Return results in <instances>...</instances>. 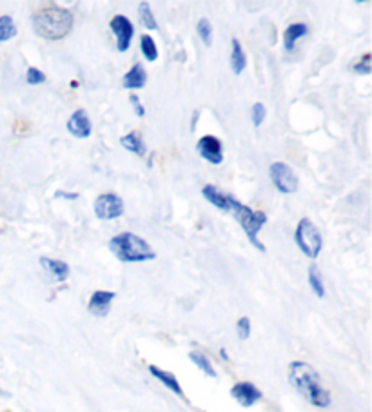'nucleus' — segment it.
I'll use <instances>...</instances> for the list:
<instances>
[{
    "label": "nucleus",
    "mask_w": 372,
    "mask_h": 412,
    "mask_svg": "<svg viewBox=\"0 0 372 412\" xmlns=\"http://www.w3.org/2000/svg\"><path fill=\"white\" fill-rule=\"evenodd\" d=\"M229 64L235 74H242L245 68H247V55H245L244 47H242L238 38H233V40H231Z\"/></svg>",
    "instance_id": "obj_18"
},
{
    "label": "nucleus",
    "mask_w": 372,
    "mask_h": 412,
    "mask_svg": "<svg viewBox=\"0 0 372 412\" xmlns=\"http://www.w3.org/2000/svg\"><path fill=\"white\" fill-rule=\"evenodd\" d=\"M140 52H142L146 62L158 61V46L151 35H142V37H140Z\"/></svg>",
    "instance_id": "obj_21"
},
{
    "label": "nucleus",
    "mask_w": 372,
    "mask_h": 412,
    "mask_svg": "<svg viewBox=\"0 0 372 412\" xmlns=\"http://www.w3.org/2000/svg\"><path fill=\"white\" fill-rule=\"evenodd\" d=\"M138 17H140V22L144 24V28L149 29V31H157L158 24L149 2H140L138 4Z\"/></svg>",
    "instance_id": "obj_22"
},
{
    "label": "nucleus",
    "mask_w": 372,
    "mask_h": 412,
    "mask_svg": "<svg viewBox=\"0 0 372 412\" xmlns=\"http://www.w3.org/2000/svg\"><path fill=\"white\" fill-rule=\"evenodd\" d=\"M65 127H68V131L73 134L75 138H80V140L89 138L93 133V124L91 120H89L88 113L84 111V109H77V111H73V115L68 118Z\"/></svg>",
    "instance_id": "obj_11"
},
{
    "label": "nucleus",
    "mask_w": 372,
    "mask_h": 412,
    "mask_svg": "<svg viewBox=\"0 0 372 412\" xmlns=\"http://www.w3.org/2000/svg\"><path fill=\"white\" fill-rule=\"evenodd\" d=\"M309 33V26L305 22H293L284 29V49L287 53H293L296 47V42L304 38Z\"/></svg>",
    "instance_id": "obj_16"
},
{
    "label": "nucleus",
    "mask_w": 372,
    "mask_h": 412,
    "mask_svg": "<svg viewBox=\"0 0 372 412\" xmlns=\"http://www.w3.org/2000/svg\"><path fill=\"white\" fill-rule=\"evenodd\" d=\"M236 334H238L240 340H247L251 336V319L247 316H242L236 322Z\"/></svg>",
    "instance_id": "obj_29"
},
{
    "label": "nucleus",
    "mask_w": 372,
    "mask_h": 412,
    "mask_svg": "<svg viewBox=\"0 0 372 412\" xmlns=\"http://www.w3.org/2000/svg\"><path fill=\"white\" fill-rule=\"evenodd\" d=\"M120 145L129 151V153L137 154V157H144L147 153V148L144 144L142 136L137 133V131H131V133L124 134L122 138H120Z\"/></svg>",
    "instance_id": "obj_19"
},
{
    "label": "nucleus",
    "mask_w": 372,
    "mask_h": 412,
    "mask_svg": "<svg viewBox=\"0 0 372 412\" xmlns=\"http://www.w3.org/2000/svg\"><path fill=\"white\" fill-rule=\"evenodd\" d=\"M42 269L49 274L51 278L55 280V282H65L69 276V265L65 264L64 260H56L51 258V256H42L40 260Z\"/></svg>",
    "instance_id": "obj_14"
},
{
    "label": "nucleus",
    "mask_w": 372,
    "mask_h": 412,
    "mask_svg": "<svg viewBox=\"0 0 372 412\" xmlns=\"http://www.w3.org/2000/svg\"><path fill=\"white\" fill-rule=\"evenodd\" d=\"M196 33H198V38L206 44L207 47L211 46V40H212V24L209 22V19H206V17H202V19H198L196 22Z\"/></svg>",
    "instance_id": "obj_26"
},
{
    "label": "nucleus",
    "mask_w": 372,
    "mask_h": 412,
    "mask_svg": "<svg viewBox=\"0 0 372 412\" xmlns=\"http://www.w3.org/2000/svg\"><path fill=\"white\" fill-rule=\"evenodd\" d=\"M287 376H289V383L293 385L294 390L313 407H331V393L323 387L318 371L313 365H309L307 361H290Z\"/></svg>",
    "instance_id": "obj_1"
},
{
    "label": "nucleus",
    "mask_w": 372,
    "mask_h": 412,
    "mask_svg": "<svg viewBox=\"0 0 372 412\" xmlns=\"http://www.w3.org/2000/svg\"><path fill=\"white\" fill-rule=\"evenodd\" d=\"M198 157L212 166H220L224 162V144L215 134H203L196 142Z\"/></svg>",
    "instance_id": "obj_9"
},
{
    "label": "nucleus",
    "mask_w": 372,
    "mask_h": 412,
    "mask_svg": "<svg viewBox=\"0 0 372 412\" xmlns=\"http://www.w3.org/2000/svg\"><path fill=\"white\" fill-rule=\"evenodd\" d=\"M129 104H131V106H133L134 115L140 116V118H142V116L146 115V107L142 106V102H140V98H138L134 93L129 95Z\"/></svg>",
    "instance_id": "obj_30"
},
{
    "label": "nucleus",
    "mask_w": 372,
    "mask_h": 412,
    "mask_svg": "<svg viewBox=\"0 0 372 412\" xmlns=\"http://www.w3.org/2000/svg\"><path fill=\"white\" fill-rule=\"evenodd\" d=\"M294 244L309 260H316L323 249V237L311 218H302L294 229Z\"/></svg>",
    "instance_id": "obj_5"
},
{
    "label": "nucleus",
    "mask_w": 372,
    "mask_h": 412,
    "mask_svg": "<svg viewBox=\"0 0 372 412\" xmlns=\"http://www.w3.org/2000/svg\"><path fill=\"white\" fill-rule=\"evenodd\" d=\"M115 296L116 294L113 291H95L91 296H89L88 310L93 316L104 318V316L109 315L111 303H113Z\"/></svg>",
    "instance_id": "obj_12"
},
{
    "label": "nucleus",
    "mask_w": 372,
    "mask_h": 412,
    "mask_svg": "<svg viewBox=\"0 0 372 412\" xmlns=\"http://www.w3.org/2000/svg\"><path fill=\"white\" fill-rule=\"evenodd\" d=\"M189 360L193 361L194 365H196L198 369H200V371L206 372V374L209 376V378H216L215 369H212L211 361H209V358H207L206 354H202V352L193 351V352H189Z\"/></svg>",
    "instance_id": "obj_24"
},
{
    "label": "nucleus",
    "mask_w": 372,
    "mask_h": 412,
    "mask_svg": "<svg viewBox=\"0 0 372 412\" xmlns=\"http://www.w3.org/2000/svg\"><path fill=\"white\" fill-rule=\"evenodd\" d=\"M202 196L206 198V202L212 205V207L220 209V211H226V213H231V200L233 196L222 193L220 189L212 184H207V186L202 187Z\"/></svg>",
    "instance_id": "obj_13"
},
{
    "label": "nucleus",
    "mask_w": 372,
    "mask_h": 412,
    "mask_svg": "<svg viewBox=\"0 0 372 412\" xmlns=\"http://www.w3.org/2000/svg\"><path fill=\"white\" fill-rule=\"evenodd\" d=\"M231 396L242 407H253L254 403L262 399V390L258 389L254 383H251V381H238V383L233 385Z\"/></svg>",
    "instance_id": "obj_10"
},
{
    "label": "nucleus",
    "mask_w": 372,
    "mask_h": 412,
    "mask_svg": "<svg viewBox=\"0 0 372 412\" xmlns=\"http://www.w3.org/2000/svg\"><path fill=\"white\" fill-rule=\"evenodd\" d=\"M109 29L115 33L116 38V52L125 53L131 47V42L134 37V26L133 22L125 17V15H115L109 20Z\"/></svg>",
    "instance_id": "obj_8"
},
{
    "label": "nucleus",
    "mask_w": 372,
    "mask_h": 412,
    "mask_svg": "<svg viewBox=\"0 0 372 412\" xmlns=\"http://www.w3.org/2000/svg\"><path fill=\"white\" fill-rule=\"evenodd\" d=\"M350 70H352V73H356V74L369 77V74L372 73V55L371 53H363L358 61L350 65Z\"/></svg>",
    "instance_id": "obj_25"
},
{
    "label": "nucleus",
    "mask_w": 372,
    "mask_h": 412,
    "mask_svg": "<svg viewBox=\"0 0 372 412\" xmlns=\"http://www.w3.org/2000/svg\"><path fill=\"white\" fill-rule=\"evenodd\" d=\"M307 278L309 285H311V291H313L318 298H325V285H323L322 273H320V269H318L316 264L309 265Z\"/></svg>",
    "instance_id": "obj_20"
},
{
    "label": "nucleus",
    "mask_w": 372,
    "mask_h": 412,
    "mask_svg": "<svg viewBox=\"0 0 372 412\" xmlns=\"http://www.w3.org/2000/svg\"><path fill=\"white\" fill-rule=\"evenodd\" d=\"M73 13L60 6L40 8L31 15V28L44 40H62L73 31Z\"/></svg>",
    "instance_id": "obj_2"
},
{
    "label": "nucleus",
    "mask_w": 372,
    "mask_h": 412,
    "mask_svg": "<svg viewBox=\"0 0 372 412\" xmlns=\"http://www.w3.org/2000/svg\"><path fill=\"white\" fill-rule=\"evenodd\" d=\"M93 211H95V216L102 222H111V220H116L124 214L125 205L124 200L120 198L116 193H102L95 198L93 202Z\"/></svg>",
    "instance_id": "obj_7"
},
{
    "label": "nucleus",
    "mask_w": 372,
    "mask_h": 412,
    "mask_svg": "<svg viewBox=\"0 0 372 412\" xmlns=\"http://www.w3.org/2000/svg\"><path fill=\"white\" fill-rule=\"evenodd\" d=\"M47 80L46 73L44 71H40L38 68H28L26 70V82L29 84V86H38V84H44Z\"/></svg>",
    "instance_id": "obj_28"
},
{
    "label": "nucleus",
    "mask_w": 372,
    "mask_h": 412,
    "mask_svg": "<svg viewBox=\"0 0 372 412\" xmlns=\"http://www.w3.org/2000/svg\"><path fill=\"white\" fill-rule=\"evenodd\" d=\"M269 178L280 195H294L300 187L298 175L285 162H272L269 166Z\"/></svg>",
    "instance_id": "obj_6"
},
{
    "label": "nucleus",
    "mask_w": 372,
    "mask_h": 412,
    "mask_svg": "<svg viewBox=\"0 0 372 412\" xmlns=\"http://www.w3.org/2000/svg\"><path fill=\"white\" fill-rule=\"evenodd\" d=\"M265 116H267L265 104L256 102L253 107H251V120H253L254 127H260V125L265 122Z\"/></svg>",
    "instance_id": "obj_27"
},
{
    "label": "nucleus",
    "mask_w": 372,
    "mask_h": 412,
    "mask_svg": "<svg viewBox=\"0 0 372 412\" xmlns=\"http://www.w3.org/2000/svg\"><path fill=\"white\" fill-rule=\"evenodd\" d=\"M60 196H62V198H65V200H77V198H80L79 193H64V191H56L55 198H60Z\"/></svg>",
    "instance_id": "obj_31"
},
{
    "label": "nucleus",
    "mask_w": 372,
    "mask_h": 412,
    "mask_svg": "<svg viewBox=\"0 0 372 412\" xmlns=\"http://www.w3.org/2000/svg\"><path fill=\"white\" fill-rule=\"evenodd\" d=\"M109 251L122 264H142L157 258V253L146 238L134 232H118L109 240Z\"/></svg>",
    "instance_id": "obj_3"
},
{
    "label": "nucleus",
    "mask_w": 372,
    "mask_h": 412,
    "mask_svg": "<svg viewBox=\"0 0 372 412\" xmlns=\"http://www.w3.org/2000/svg\"><path fill=\"white\" fill-rule=\"evenodd\" d=\"M231 214L235 216V220L240 223V227L244 229L245 237L251 241V246L256 247L260 253H265L267 247L260 241L258 235H260V231L263 229V225L269 222L267 213H263V211H254V209L242 204L240 200H236L235 196H233V200H231Z\"/></svg>",
    "instance_id": "obj_4"
},
{
    "label": "nucleus",
    "mask_w": 372,
    "mask_h": 412,
    "mask_svg": "<svg viewBox=\"0 0 372 412\" xmlns=\"http://www.w3.org/2000/svg\"><path fill=\"white\" fill-rule=\"evenodd\" d=\"M147 84V71L142 64H133L131 70L124 74L122 79V86H124L127 91H138V89H144Z\"/></svg>",
    "instance_id": "obj_15"
},
{
    "label": "nucleus",
    "mask_w": 372,
    "mask_h": 412,
    "mask_svg": "<svg viewBox=\"0 0 372 412\" xmlns=\"http://www.w3.org/2000/svg\"><path fill=\"white\" fill-rule=\"evenodd\" d=\"M17 33H19V29H17V24H15L13 17H10V15H2V17H0V42L11 40V38L17 37Z\"/></svg>",
    "instance_id": "obj_23"
},
{
    "label": "nucleus",
    "mask_w": 372,
    "mask_h": 412,
    "mask_svg": "<svg viewBox=\"0 0 372 412\" xmlns=\"http://www.w3.org/2000/svg\"><path fill=\"white\" fill-rule=\"evenodd\" d=\"M147 371L151 372V376H155V378H157L164 387H167L171 393H175L176 396H184V390L180 387V381L176 380V376L173 374V372L164 371V369H160V367L157 365H149L147 367Z\"/></svg>",
    "instance_id": "obj_17"
}]
</instances>
